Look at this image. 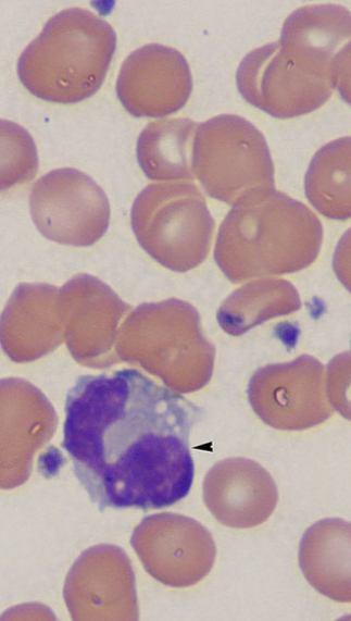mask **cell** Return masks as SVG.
I'll return each mask as SVG.
<instances>
[{"instance_id": "2", "label": "cell", "mask_w": 351, "mask_h": 621, "mask_svg": "<svg viewBox=\"0 0 351 621\" xmlns=\"http://www.w3.org/2000/svg\"><path fill=\"white\" fill-rule=\"evenodd\" d=\"M323 226L304 203L275 188L234 203L220 225L214 259L231 283L301 271L317 258Z\"/></svg>"}, {"instance_id": "15", "label": "cell", "mask_w": 351, "mask_h": 621, "mask_svg": "<svg viewBox=\"0 0 351 621\" xmlns=\"http://www.w3.org/2000/svg\"><path fill=\"white\" fill-rule=\"evenodd\" d=\"M192 77L185 57L174 48L148 44L123 62L116 92L134 116L160 117L177 112L188 101Z\"/></svg>"}, {"instance_id": "5", "label": "cell", "mask_w": 351, "mask_h": 621, "mask_svg": "<svg viewBox=\"0 0 351 621\" xmlns=\"http://www.w3.org/2000/svg\"><path fill=\"white\" fill-rule=\"evenodd\" d=\"M133 232L141 248L174 272H187L208 257L215 222L192 182L152 183L134 200Z\"/></svg>"}, {"instance_id": "4", "label": "cell", "mask_w": 351, "mask_h": 621, "mask_svg": "<svg viewBox=\"0 0 351 621\" xmlns=\"http://www.w3.org/2000/svg\"><path fill=\"white\" fill-rule=\"evenodd\" d=\"M115 350L120 362L140 365L179 394L198 392L210 382L216 352L198 310L178 298L130 310L120 326Z\"/></svg>"}, {"instance_id": "19", "label": "cell", "mask_w": 351, "mask_h": 621, "mask_svg": "<svg viewBox=\"0 0 351 621\" xmlns=\"http://www.w3.org/2000/svg\"><path fill=\"white\" fill-rule=\"evenodd\" d=\"M197 123L190 119H160L140 133L136 153L152 181L192 179L191 153Z\"/></svg>"}, {"instance_id": "10", "label": "cell", "mask_w": 351, "mask_h": 621, "mask_svg": "<svg viewBox=\"0 0 351 621\" xmlns=\"http://www.w3.org/2000/svg\"><path fill=\"white\" fill-rule=\"evenodd\" d=\"M130 545L153 579L175 588L203 580L216 557L209 530L192 518L172 512L143 518L133 531Z\"/></svg>"}, {"instance_id": "13", "label": "cell", "mask_w": 351, "mask_h": 621, "mask_svg": "<svg viewBox=\"0 0 351 621\" xmlns=\"http://www.w3.org/2000/svg\"><path fill=\"white\" fill-rule=\"evenodd\" d=\"M58 421L39 388L22 378L0 380V489L29 479L34 456L53 437Z\"/></svg>"}, {"instance_id": "9", "label": "cell", "mask_w": 351, "mask_h": 621, "mask_svg": "<svg viewBox=\"0 0 351 621\" xmlns=\"http://www.w3.org/2000/svg\"><path fill=\"white\" fill-rule=\"evenodd\" d=\"M59 302L63 335L73 359L91 369L117 364V334L131 307L104 282L85 273L59 289Z\"/></svg>"}, {"instance_id": "17", "label": "cell", "mask_w": 351, "mask_h": 621, "mask_svg": "<svg viewBox=\"0 0 351 621\" xmlns=\"http://www.w3.org/2000/svg\"><path fill=\"white\" fill-rule=\"evenodd\" d=\"M64 340L59 289L49 284H21L0 315V344L14 362H30Z\"/></svg>"}, {"instance_id": "6", "label": "cell", "mask_w": 351, "mask_h": 621, "mask_svg": "<svg viewBox=\"0 0 351 621\" xmlns=\"http://www.w3.org/2000/svg\"><path fill=\"white\" fill-rule=\"evenodd\" d=\"M191 170L209 196L229 204L250 192L275 188L265 137L235 114H220L197 125Z\"/></svg>"}, {"instance_id": "7", "label": "cell", "mask_w": 351, "mask_h": 621, "mask_svg": "<svg viewBox=\"0 0 351 621\" xmlns=\"http://www.w3.org/2000/svg\"><path fill=\"white\" fill-rule=\"evenodd\" d=\"M247 395L255 414L276 430H308L334 413L324 365L309 355L259 368Z\"/></svg>"}, {"instance_id": "3", "label": "cell", "mask_w": 351, "mask_h": 621, "mask_svg": "<svg viewBox=\"0 0 351 621\" xmlns=\"http://www.w3.org/2000/svg\"><path fill=\"white\" fill-rule=\"evenodd\" d=\"M115 49L116 34L106 21L85 9H66L23 51L18 77L40 99L80 102L100 89Z\"/></svg>"}, {"instance_id": "18", "label": "cell", "mask_w": 351, "mask_h": 621, "mask_svg": "<svg viewBox=\"0 0 351 621\" xmlns=\"http://www.w3.org/2000/svg\"><path fill=\"white\" fill-rule=\"evenodd\" d=\"M351 525L342 519H323L311 525L299 546V566L322 595L351 600Z\"/></svg>"}, {"instance_id": "14", "label": "cell", "mask_w": 351, "mask_h": 621, "mask_svg": "<svg viewBox=\"0 0 351 621\" xmlns=\"http://www.w3.org/2000/svg\"><path fill=\"white\" fill-rule=\"evenodd\" d=\"M350 11L339 4L305 5L284 22L279 46L306 72L328 80L342 95L349 85Z\"/></svg>"}, {"instance_id": "11", "label": "cell", "mask_w": 351, "mask_h": 621, "mask_svg": "<svg viewBox=\"0 0 351 621\" xmlns=\"http://www.w3.org/2000/svg\"><path fill=\"white\" fill-rule=\"evenodd\" d=\"M73 620L135 621L139 618L135 573L126 552L101 544L84 550L63 588Z\"/></svg>"}, {"instance_id": "1", "label": "cell", "mask_w": 351, "mask_h": 621, "mask_svg": "<svg viewBox=\"0 0 351 621\" xmlns=\"http://www.w3.org/2000/svg\"><path fill=\"white\" fill-rule=\"evenodd\" d=\"M201 409L135 369L82 375L65 400L62 448L90 500L143 511L185 498Z\"/></svg>"}, {"instance_id": "12", "label": "cell", "mask_w": 351, "mask_h": 621, "mask_svg": "<svg viewBox=\"0 0 351 621\" xmlns=\"http://www.w3.org/2000/svg\"><path fill=\"white\" fill-rule=\"evenodd\" d=\"M236 84L247 102L277 119L318 109L335 89L288 57L278 41L250 51L238 65Z\"/></svg>"}, {"instance_id": "16", "label": "cell", "mask_w": 351, "mask_h": 621, "mask_svg": "<svg viewBox=\"0 0 351 621\" xmlns=\"http://www.w3.org/2000/svg\"><path fill=\"white\" fill-rule=\"evenodd\" d=\"M203 501L228 527L250 529L264 523L278 502L271 474L256 461L235 457L216 462L205 474Z\"/></svg>"}, {"instance_id": "20", "label": "cell", "mask_w": 351, "mask_h": 621, "mask_svg": "<svg viewBox=\"0 0 351 621\" xmlns=\"http://www.w3.org/2000/svg\"><path fill=\"white\" fill-rule=\"evenodd\" d=\"M301 308L294 286L286 280H260L230 294L217 310L224 332L240 336L271 319L290 314Z\"/></svg>"}, {"instance_id": "8", "label": "cell", "mask_w": 351, "mask_h": 621, "mask_svg": "<svg viewBox=\"0 0 351 621\" xmlns=\"http://www.w3.org/2000/svg\"><path fill=\"white\" fill-rule=\"evenodd\" d=\"M29 203L39 232L62 245L91 246L109 227L111 211L105 192L74 167L53 170L39 178Z\"/></svg>"}, {"instance_id": "22", "label": "cell", "mask_w": 351, "mask_h": 621, "mask_svg": "<svg viewBox=\"0 0 351 621\" xmlns=\"http://www.w3.org/2000/svg\"><path fill=\"white\" fill-rule=\"evenodd\" d=\"M38 157L30 135L20 125L0 120V190L29 181Z\"/></svg>"}, {"instance_id": "21", "label": "cell", "mask_w": 351, "mask_h": 621, "mask_svg": "<svg viewBox=\"0 0 351 621\" xmlns=\"http://www.w3.org/2000/svg\"><path fill=\"white\" fill-rule=\"evenodd\" d=\"M350 165L349 136L324 145L310 162L304 176L305 196L326 218L346 220L350 216Z\"/></svg>"}]
</instances>
